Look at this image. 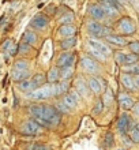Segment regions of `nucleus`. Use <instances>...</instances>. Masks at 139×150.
<instances>
[{"label": "nucleus", "instance_id": "obj_27", "mask_svg": "<svg viewBox=\"0 0 139 150\" xmlns=\"http://www.w3.org/2000/svg\"><path fill=\"white\" fill-rule=\"evenodd\" d=\"M61 101H63V103L66 104V105H67V107L70 108L71 111H72V109H75V108L78 107V101H76V100L74 98L71 94H70V93L64 94V96H63V100H61Z\"/></svg>", "mask_w": 139, "mask_h": 150}, {"label": "nucleus", "instance_id": "obj_3", "mask_svg": "<svg viewBox=\"0 0 139 150\" xmlns=\"http://www.w3.org/2000/svg\"><path fill=\"white\" fill-rule=\"evenodd\" d=\"M86 29H87V33L90 34V37L93 38H102V37H108L109 34H112L111 29L108 26H104L98 22V21H89L86 23Z\"/></svg>", "mask_w": 139, "mask_h": 150}, {"label": "nucleus", "instance_id": "obj_40", "mask_svg": "<svg viewBox=\"0 0 139 150\" xmlns=\"http://www.w3.org/2000/svg\"><path fill=\"white\" fill-rule=\"evenodd\" d=\"M130 137L132 138L134 143H138V145H139V130H136L135 127H134V128H131V130H130Z\"/></svg>", "mask_w": 139, "mask_h": 150}, {"label": "nucleus", "instance_id": "obj_31", "mask_svg": "<svg viewBox=\"0 0 139 150\" xmlns=\"http://www.w3.org/2000/svg\"><path fill=\"white\" fill-rule=\"evenodd\" d=\"M59 22H60V25H72V22H74V14L70 11L64 12Z\"/></svg>", "mask_w": 139, "mask_h": 150}, {"label": "nucleus", "instance_id": "obj_1", "mask_svg": "<svg viewBox=\"0 0 139 150\" xmlns=\"http://www.w3.org/2000/svg\"><path fill=\"white\" fill-rule=\"evenodd\" d=\"M116 32L121 36H135L136 33V25L130 16H121L116 22Z\"/></svg>", "mask_w": 139, "mask_h": 150}, {"label": "nucleus", "instance_id": "obj_16", "mask_svg": "<svg viewBox=\"0 0 139 150\" xmlns=\"http://www.w3.org/2000/svg\"><path fill=\"white\" fill-rule=\"evenodd\" d=\"M57 34L63 38H68V37H74L76 34V28L74 25H61L57 30Z\"/></svg>", "mask_w": 139, "mask_h": 150}, {"label": "nucleus", "instance_id": "obj_42", "mask_svg": "<svg viewBox=\"0 0 139 150\" xmlns=\"http://www.w3.org/2000/svg\"><path fill=\"white\" fill-rule=\"evenodd\" d=\"M30 47H32V45H29V44H26V42L19 44V52L20 53H28V52L30 51Z\"/></svg>", "mask_w": 139, "mask_h": 150}, {"label": "nucleus", "instance_id": "obj_13", "mask_svg": "<svg viewBox=\"0 0 139 150\" xmlns=\"http://www.w3.org/2000/svg\"><path fill=\"white\" fill-rule=\"evenodd\" d=\"M87 44H89V47H92V48H94V49H97V51L102 52L105 56L111 55V48L108 47V45H105L104 42H101L99 38H93V37H90V38L87 40Z\"/></svg>", "mask_w": 139, "mask_h": 150}, {"label": "nucleus", "instance_id": "obj_22", "mask_svg": "<svg viewBox=\"0 0 139 150\" xmlns=\"http://www.w3.org/2000/svg\"><path fill=\"white\" fill-rule=\"evenodd\" d=\"M76 45V36L74 37H68V38H64L61 42H60V48L63 51H70Z\"/></svg>", "mask_w": 139, "mask_h": 150}, {"label": "nucleus", "instance_id": "obj_12", "mask_svg": "<svg viewBox=\"0 0 139 150\" xmlns=\"http://www.w3.org/2000/svg\"><path fill=\"white\" fill-rule=\"evenodd\" d=\"M119 104L124 111H130V109H132V107L135 105V98H134L132 96H130L128 93H120Z\"/></svg>", "mask_w": 139, "mask_h": 150}, {"label": "nucleus", "instance_id": "obj_21", "mask_svg": "<svg viewBox=\"0 0 139 150\" xmlns=\"http://www.w3.org/2000/svg\"><path fill=\"white\" fill-rule=\"evenodd\" d=\"M101 100L104 101V105H105V107H111L112 104L115 103V96H113V93H112V90L109 87H107V89L104 90L102 98Z\"/></svg>", "mask_w": 139, "mask_h": 150}, {"label": "nucleus", "instance_id": "obj_2", "mask_svg": "<svg viewBox=\"0 0 139 150\" xmlns=\"http://www.w3.org/2000/svg\"><path fill=\"white\" fill-rule=\"evenodd\" d=\"M26 96H28V98L34 100V101L48 100V98H51V97H55V86H53V83H45L44 86L30 91Z\"/></svg>", "mask_w": 139, "mask_h": 150}, {"label": "nucleus", "instance_id": "obj_11", "mask_svg": "<svg viewBox=\"0 0 139 150\" xmlns=\"http://www.w3.org/2000/svg\"><path fill=\"white\" fill-rule=\"evenodd\" d=\"M48 25H49V19H48L47 15H44V14L36 15L32 19V22H30V26L37 29V30H44V29L48 28Z\"/></svg>", "mask_w": 139, "mask_h": 150}, {"label": "nucleus", "instance_id": "obj_39", "mask_svg": "<svg viewBox=\"0 0 139 150\" xmlns=\"http://www.w3.org/2000/svg\"><path fill=\"white\" fill-rule=\"evenodd\" d=\"M56 108L59 109L60 113H70V112H71V109H70V108H68L63 101H60L59 104H56Z\"/></svg>", "mask_w": 139, "mask_h": 150}, {"label": "nucleus", "instance_id": "obj_45", "mask_svg": "<svg viewBox=\"0 0 139 150\" xmlns=\"http://www.w3.org/2000/svg\"><path fill=\"white\" fill-rule=\"evenodd\" d=\"M132 111H134V115L139 116V103H135V105L132 107Z\"/></svg>", "mask_w": 139, "mask_h": 150}, {"label": "nucleus", "instance_id": "obj_36", "mask_svg": "<svg viewBox=\"0 0 139 150\" xmlns=\"http://www.w3.org/2000/svg\"><path fill=\"white\" fill-rule=\"evenodd\" d=\"M138 62H139L138 55L132 53V52L126 56V64H134V63H138ZM126 64H124V66H126Z\"/></svg>", "mask_w": 139, "mask_h": 150}, {"label": "nucleus", "instance_id": "obj_48", "mask_svg": "<svg viewBox=\"0 0 139 150\" xmlns=\"http://www.w3.org/2000/svg\"><path fill=\"white\" fill-rule=\"evenodd\" d=\"M134 127H135L136 130H139V122H138V123H136V124H135V126H134Z\"/></svg>", "mask_w": 139, "mask_h": 150}, {"label": "nucleus", "instance_id": "obj_23", "mask_svg": "<svg viewBox=\"0 0 139 150\" xmlns=\"http://www.w3.org/2000/svg\"><path fill=\"white\" fill-rule=\"evenodd\" d=\"M29 75H30V71H19V70H12L11 72V76L12 79L15 81V82H20V81H25V79L29 78Z\"/></svg>", "mask_w": 139, "mask_h": 150}, {"label": "nucleus", "instance_id": "obj_9", "mask_svg": "<svg viewBox=\"0 0 139 150\" xmlns=\"http://www.w3.org/2000/svg\"><path fill=\"white\" fill-rule=\"evenodd\" d=\"M89 15L94 21H104L107 18V14H105L102 6L99 3H93L89 6Z\"/></svg>", "mask_w": 139, "mask_h": 150}, {"label": "nucleus", "instance_id": "obj_8", "mask_svg": "<svg viewBox=\"0 0 139 150\" xmlns=\"http://www.w3.org/2000/svg\"><path fill=\"white\" fill-rule=\"evenodd\" d=\"M87 85H89V87H90L92 93H94V94H102L104 90L107 89V87H105V82H104L102 79L97 78V76L89 78L87 79Z\"/></svg>", "mask_w": 139, "mask_h": 150}, {"label": "nucleus", "instance_id": "obj_38", "mask_svg": "<svg viewBox=\"0 0 139 150\" xmlns=\"http://www.w3.org/2000/svg\"><path fill=\"white\" fill-rule=\"evenodd\" d=\"M127 47L130 48V51H131L132 53L139 55V41H131V42H128Z\"/></svg>", "mask_w": 139, "mask_h": 150}, {"label": "nucleus", "instance_id": "obj_43", "mask_svg": "<svg viewBox=\"0 0 139 150\" xmlns=\"http://www.w3.org/2000/svg\"><path fill=\"white\" fill-rule=\"evenodd\" d=\"M18 51H19V45H12L11 49L8 51V53H10V56H15L18 53Z\"/></svg>", "mask_w": 139, "mask_h": 150}, {"label": "nucleus", "instance_id": "obj_7", "mask_svg": "<svg viewBox=\"0 0 139 150\" xmlns=\"http://www.w3.org/2000/svg\"><path fill=\"white\" fill-rule=\"evenodd\" d=\"M75 63V53L68 51H64L61 55L57 57V67H72Z\"/></svg>", "mask_w": 139, "mask_h": 150}, {"label": "nucleus", "instance_id": "obj_25", "mask_svg": "<svg viewBox=\"0 0 139 150\" xmlns=\"http://www.w3.org/2000/svg\"><path fill=\"white\" fill-rule=\"evenodd\" d=\"M32 81L34 82V85L37 86V89H38V87L44 86L45 83L48 82V79H47V74H44V72H38V74H36L34 76H33Z\"/></svg>", "mask_w": 139, "mask_h": 150}, {"label": "nucleus", "instance_id": "obj_34", "mask_svg": "<svg viewBox=\"0 0 139 150\" xmlns=\"http://www.w3.org/2000/svg\"><path fill=\"white\" fill-rule=\"evenodd\" d=\"M29 150H53L51 146H48L45 143H33L29 146Z\"/></svg>", "mask_w": 139, "mask_h": 150}, {"label": "nucleus", "instance_id": "obj_18", "mask_svg": "<svg viewBox=\"0 0 139 150\" xmlns=\"http://www.w3.org/2000/svg\"><path fill=\"white\" fill-rule=\"evenodd\" d=\"M53 86H55V97H59V96H64L68 93L70 83L68 81H61V82L53 83Z\"/></svg>", "mask_w": 139, "mask_h": 150}, {"label": "nucleus", "instance_id": "obj_4", "mask_svg": "<svg viewBox=\"0 0 139 150\" xmlns=\"http://www.w3.org/2000/svg\"><path fill=\"white\" fill-rule=\"evenodd\" d=\"M116 127H117V131H119L120 135H126L127 132H130L131 128H134L132 117L127 113V112H123V113L119 116V119H117Z\"/></svg>", "mask_w": 139, "mask_h": 150}, {"label": "nucleus", "instance_id": "obj_44", "mask_svg": "<svg viewBox=\"0 0 139 150\" xmlns=\"http://www.w3.org/2000/svg\"><path fill=\"white\" fill-rule=\"evenodd\" d=\"M127 1L135 8L136 11H139V0H127Z\"/></svg>", "mask_w": 139, "mask_h": 150}, {"label": "nucleus", "instance_id": "obj_41", "mask_svg": "<svg viewBox=\"0 0 139 150\" xmlns=\"http://www.w3.org/2000/svg\"><path fill=\"white\" fill-rule=\"evenodd\" d=\"M14 45V41H12L11 38H7L6 41L3 42V45H1V49H3L4 52H8L10 49H11V47Z\"/></svg>", "mask_w": 139, "mask_h": 150}, {"label": "nucleus", "instance_id": "obj_14", "mask_svg": "<svg viewBox=\"0 0 139 150\" xmlns=\"http://www.w3.org/2000/svg\"><path fill=\"white\" fill-rule=\"evenodd\" d=\"M107 38V41L109 44H112V45H116V47H127L128 45V40L126 36H121V34H119V33H112V34H109L108 37H105Z\"/></svg>", "mask_w": 139, "mask_h": 150}, {"label": "nucleus", "instance_id": "obj_24", "mask_svg": "<svg viewBox=\"0 0 139 150\" xmlns=\"http://www.w3.org/2000/svg\"><path fill=\"white\" fill-rule=\"evenodd\" d=\"M102 143H104V146L107 147V149H111V147L115 145V135H113V132L107 131V132L104 134V137H102Z\"/></svg>", "mask_w": 139, "mask_h": 150}, {"label": "nucleus", "instance_id": "obj_29", "mask_svg": "<svg viewBox=\"0 0 139 150\" xmlns=\"http://www.w3.org/2000/svg\"><path fill=\"white\" fill-rule=\"evenodd\" d=\"M22 40H23V42L29 44V45H34L37 42V34L33 32H25Z\"/></svg>", "mask_w": 139, "mask_h": 150}, {"label": "nucleus", "instance_id": "obj_33", "mask_svg": "<svg viewBox=\"0 0 139 150\" xmlns=\"http://www.w3.org/2000/svg\"><path fill=\"white\" fill-rule=\"evenodd\" d=\"M113 55H115V60L117 64H120V66H124V64H126V56H127L126 53L117 51V52H115Z\"/></svg>", "mask_w": 139, "mask_h": 150}, {"label": "nucleus", "instance_id": "obj_46", "mask_svg": "<svg viewBox=\"0 0 139 150\" xmlns=\"http://www.w3.org/2000/svg\"><path fill=\"white\" fill-rule=\"evenodd\" d=\"M117 1H119V3H120V4H121V6H126V4H127V3H128L127 0H117Z\"/></svg>", "mask_w": 139, "mask_h": 150}, {"label": "nucleus", "instance_id": "obj_20", "mask_svg": "<svg viewBox=\"0 0 139 150\" xmlns=\"http://www.w3.org/2000/svg\"><path fill=\"white\" fill-rule=\"evenodd\" d=\"M48 83H56L60 81V67H52L47 72Z\"/></svg>", "mask_w": 139, "mask_h": 150}, {"label": "nucleus", "instance_id": "obj_47", "mask_svg": "<svg viewBox=\"0 0 139 150\" xmlns=\"http://www.w3.org/2000/svg\"><path fill=\"white\" fill-rule=\"evenodd\" d=\"M135 82H136V86H138V89H139V75H136V78H135Z\"/></svg>", "mask_w": 139, "mask_h": 150}, {"label": "nucleus", "instance_id": "obj_37", "mask_svg": "<svg viewBox=\"0 0 139 150\" xmlns=\"http://www.w3.org/2000/svg\"><path fill=\"white\" fill-rule=\"evenodd\" d=\"M121 142L124 143V146L126 147H132L134 146V141H132V138L130 137V134H126V135H121Z\"/></svg>", "mask_w": 139, "mask_h": 150}, {"label": "nucleus", "instance_id": "obj_17", "mask_svg": "<svg viewBox=\"0 0 139 150\" xmlns=\"http://www.w3.org/2000/svg\"><path fill=\"white\" fill-rule=\"evenodd\" d=\"M99 4L102 6L104 11H105V14H107L108 18H116V16L119 15V10L115 7V6H112L111 3H108L107 0H99Z\"/></svg>", "mask_w": 139, "mask_h": 150}, {"label": "nucleus", "instance_id": "obj_26", "mask_svg": "<svg viewBox=\"0 0 139 150\" xmlns=\"http://www.w3.org/2000/svg\"><path fill=\"white\" fill-rule=\"evenodd\" d=\"M89 56H93V59H95L97 62H101V63L107 62V57H108V56L104 55L102 52L97 51V49H94L92 47H89Z\"/></svg>", "mask_w": 139, "mask_h": 150}, {"label": "nucleus", "instance_id": "obj_35", "mask_svg": "<svg viewBox=\"0 0 139 150\" xmlns=\"http://www.w3.org/2000/svg\"><path fill=\"white\" fill-rule=\"evenodd\" d=\"M104 108H105V105H104L102 100H97V103L94 104V108H93V113H94V115H99L101 112L104 111Z\"/></svg>", "mask_w": 139, "mask_h": 150}, {"label": "nucleus", "instance_id": "obj_19", "mask_svg": "<svg viewBox=\"0 0 139 150\" xmlns=\"http://www.w3.org/2000/svg\"><path fill=\"white\" fill-rule=\"evenodd\" d=\"M18 89H19L20 91H23V93H30V91L36 90L37 86L34 85V82H33L32 79H25V81H20V82H18Z\"/></svg>", "mask_w": 139, "mask_h": 150}, {"label": "nucleus", "instance_id": "obj_32", "mask_svg": "<svg viewBox=\"0 0 139 150\" xmlns=\"http://www.w3.org/2000/svg\"><path fill=\"white\" fill-rule=\"evenodd\" d=\"M14 70H19V71H28L29 70V62L28 60H16L14 64Z\"/></svg>", "mask_w": 139, "mask_h": 150}, {"label": "nucleus", "instance_id": "obj_10", "mask_svg": "<svg viewBox=\"0 0 139 150\" xmlns=\"http://www.w3.org/2000/svg\"><path fill=\"white\" fill-rule=\"evenodd\" d=\"M120 81H121V85L124 86V89H126V90H128V91H136V90H138L135 78H134L131 74L123 72V74H121V76H120Z\"/></svg>", "mask_w": 139, "mask_h": 150}, {"label": "nucleus", "instance_id": "obj_15", "mask_svg": "<svg viewBox=\"0 0 139 150\" xmlns=\"http://www.w3.org/2000/svg\"><path fill=\"white\" fill-rule=\"evenodd\" d=\"M75 90L78 91L82 97H87V96L92 93L87 82H86L83 78H80V76L79 78H76V81H75Z\"/></svg>", "mask_w": 139, "mask_h": 150}, {"label": "nucleus", "instance_id": "obj_5", "mask_svg": "<svg viewBox=\"0 0 139 150\" xmlns=\"http://www.w3.org/2000/svg\"><path fill=\"white\" fill-rule=\"evenodd\" d=\"M80 67H82V70L85 72H89V74H95L99 70V66L95 62V59L90 57L89 55H85L80 59Z\"/></svg>", "mask_w": 139, "mask_h": 150}, {"label": "nucleus", "instance_id": "obj_28", "mask_svg": "<svg viewBox=\"0 0 139 150\" xmlns=\"http://www.w3.org/2000/svg\"><path fill=\"white\" fill-rule=\"evenodd\" d=\"M74 75V68L72 67H61L60 68V79L61 81H70Z\"/></svg>", "mask_w": 139, "mask_h": 150}, {"label": "nucleus", "instance_id": "obj_30", "mask_svg": "<svg viewBox=\"0 0 139 150\" xmlns=\"http://www.w3.org/2000/svg\"><path fill=\"white\" fill-rule=\"evenodd\" d=\"M123 72H127L131 75H139V62L134 64H126L123 67Z\"/></svg>", "mask_w": 139, "mask_h": 150}, {"label": "nucleus", "instance_id": "obj_6", "mask_svg": "<svg viewBox=\"0 0 139 150\" xmlns=\"http://www.w3.org/2000/svg\"><path fill=\"white\" fill-rule=\"evenodd\" d=\"M22 130H23L25 134H29V135H38L41 134L42 131H44V127L41 126L40 123L37 122L36 119L34 120H26L23 124V127H22Z\"/></svg>", "mask_w": 139, "mask_h": 150}, {"label": "nucleus", "instance_id": "obj_49", "mask_svg": "<svg viewBox=\"0 0 139 150\" xmlns=\"http://www.w3.org/2000/svg\"><path fill=\"white\" fill-rule=\"evenodd\" d=\"M116 150H127L126 147H119V149H116Z\"/></svg>", "mask_w": 139, "mask_h": 150}]
</instances>
